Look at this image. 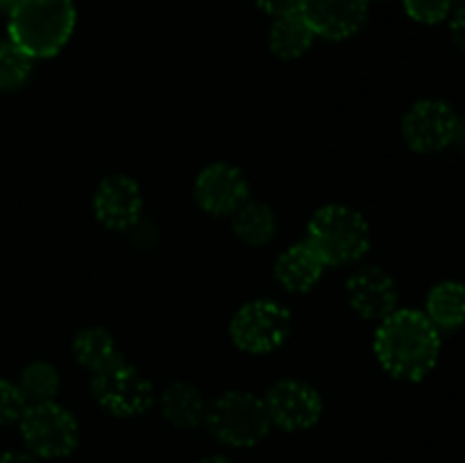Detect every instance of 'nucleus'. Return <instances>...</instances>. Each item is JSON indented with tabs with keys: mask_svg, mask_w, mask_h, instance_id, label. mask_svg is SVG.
Wrapping results in <instances>:
<instances>
[{
	"mask_svg": "<svg viewBox=\"0 0 465 463\" xmlns=\"http://www.w3.org/2000/svg\"><path fill=\"white\" fill-rule=\"evenodd\" d=\"M375 352L386 372L398 379L420 381L439 361L440 334L422 311L400 309L381 320Z\"/></svg>",
	"mask_w": 465,
	"mask_h": 463,
	"instance_id": "1",
	"label": "nucleus"
},
{
	"mask_svg": "<svg viewBox=\"0 0 465 463\" xmlns=\"http://www.w3.org/2000/svg\"><path fill=\"white\" fill-rule=\"evenodd\" d=\"M73 0H21L9 9V41L32 59L53 57L75 30Z\"/></svg>",
	"mask_w": 465,
	"mask_h": 463,
	"instance_id": "2",
	"label": "nucleus"
},
{
	"mask_svg": "<svg viewBox=\"0 0 465 463\" xmlns=\"http://www.w3.org/2000/svg\"><path fill=\"white\" fill-rule=\"evenodd\" d=\"M307 243L316 250L325 266L357 261L371 245L368 222L357 209L345 204H327L309 221Z\"/></svg>",
	"mask_w": 465,
	"mask_h": 463,
	"instance_id": "3",
	"label": "nucleus"
},
{
	"mask_svg": "<svg viewBox=\"0 0 465 463\" xmlns=\"http://www.w3.org/2000/svg\"><path fill=\"white\" fill-rule=\"evenodd\" d=\"M207 425L213 438L230 448H252L266 438L271 416L263 399L252 393H225L207 409Z\"/></svg>",
	"mask_w": 465,
	"mask_h": 463,
	"instance_id": "4",
	"label": "nucleus"
},
{
	"mask_svg": "<svg viewBox=\"0 0 465 463\" xmlns=\"http://www.w3.org/2000/svg\"><path fill=\"white\" fill-rule=\"evenodd\" d=\"M21 436L32 457L62 458L80 443V427L71 411L54 402L32 404L21 416Z\"/></svg>",
	"mask_w": 465,
	"mask_h": 463,
	"instance_id": "5",
	"label": "nucleus"
},
{
	"mask_svg": "<svg viewBox=\"0 0 465 463\" xmlns=\"http://www.w3.org/2000/svg\"><path fill=\"white\" fill-rule=\"evenodd\" d=\"M91 393L104 411L130 418L145 413L154 402L153 384L121 357L94 372Z\"/></svg>",
	"mask_w": 465,
	"mask_h": 463,
	"instance_id": "6",
	"label": "nucleus"
},
{
	"mask_svg": "<svg viewBox=\"0 0 465 463\" xmlns=\"http://www.w3.org/2000/svg\"><path fill=\"white\" fill-rule=\"evenodd\" d=\"M291 330V313L277 302L257 300L236 311L232 320V340L241 350L252 354H266L280 348Z\"/></svg>",
	"mask_w": 465,
	"mask_h": 463,
	"instance_id": "7",
	"label": "nucleus"
},
{
	"mask_svg": "<svg viewBox=\"0 0 465 463\" xmlns=\"http://www.w3.org/2000/svg\"><path fill=\"white\" fill-rule=\"evenodd\" d=\"M459 116L445 100H420L402 118V136L416 153H439L454 141Z\"/></svg>",
	"mask_w": 465,
	"mask_h": 463,
	"instance_id": "8",
	"label": "nucleus"
},
{
	"mask_svg": "<svg viewBox=\"0 0 465 463\" xmlns=\"http://www.w3.org/2000/svg\"><path fill=\"white\" fill-rule=\"evenodd\" d=\"M266 409L272 425L286 431H302L321 420V395L302 381H277L266 395Z\"/></svg>",
	"mask_w": 465,
	"mask_h": 463,
	"instance_id": "9",
	"label": "nucleus"
},
{
	"mask_svg": "<svg viewBox=\"0 0 465 463\" xmlns=\"http://www.w3.org/2000/svg\"><path fill=\"white\" fill-rule=\"evenodd\" d=\"M195 200L213 216H230L248 202V182L230 163H212L195 180Z\"/></svg>",
	"mask_w": 465,
	"mask_h": 463,
	"instance_id": "10",
	"label": "nucleus"
},
{
	"mask_svg": "<svg viewBox=\"0 0 465 463\" xmlns=\"http://www.w3.org/2000/svg\"><path fill=\"white\" fill-rule=\"evenodd\" d=\"M300 14L313 34L341 41L361 30L368 16V0H302Z\"/></svg>",
	"mask_w": 465,
	"mask_h": 463,
	"instance_id": "11",
	"label": "nucleus"
},
{
	"mask_svg": "<svg viewBox=\"0 0 465 463\" xmlns=\"http://www.w3.org/2000/svg\"><path fill=\"white\" fill-rule=\"evenodd\" d=\"M348 300L354 311L368 320H384L395 311L398 286L393 277L377 266L357 271L348 281Z\"/></svg>",
	"mask_w": 465,
	"mask_h": 463,
	"instance_id": "12",
	"label": "nucleus"
},
{
	"mask_svg": "<svg viewBox=\"0 0 465 463\" xmlns=\"http://www.w3.org/2000/svg\"><path fill=\"white\" fill-rule=\"evenodd\" d=\"M143 209L141 191L130 177L114 175L100 182L94 195V212L109 230H127L134 225Z\"/></svg>",
	"mask_w": 465,
	"mask_h": 463,
	"instance_id": "13",
	"label": "nucleus"
},
{
	"mask_svg": "<svg viewBox=\"0 0 465 463\" xmlns=\"http://www.w3.org/2000/svg\"><path fill=\"white\" fill-rule=\"evenodd\" d=\"M322 271H325V263L307 241L291 245L275 263L277 281L293 293H304L312 286H316Z\"/></svg>",
	"mask_w": 465,
	"mask_h": 463,
	"instance_id": "14",
	"label": "nucleus"
},
{
	"mask_svg": "<svg viewBox=\"0 0 465 463\" xmlns=\"http://www.w3.org/2000/svg\"><path fill=\"white\" fill-rule=\"evenodd\" d=\"M162 413L177 429H193L207 418V402L191 384H173L162 395Z\"/></svg>",
	"mask_w": 465,
	"mask_h": 463,
	"instance_id": "15",
	"label": "nucleus"
},
{
	"mask_svg": "<svg viewBox=\"0 0 465 463\" xmlns=\"http://www.w3.org/2000/svg\"><path fill=\"white\" fill-rule=\"evenodd\" d=\"M427 318L436 330H457L465 322V284L440 281L427 295Z\"/></svg>",
	"mask_w": 465,
	"mask_h": 463,
	"instance_id": "16",
	"label": "nucleus"
},
{
	"mask_svg": "<svg viewBox=\"0 0 465 463\" xmlns=\"http://www.w3.org/2000/svg\"><path fill=\"white\" fill-rule=\"evenodd\" d=\"M313 30L300 12L286 14V16L275 18L268 34L271 50L282 59H295L307 53L313 44Z\"/></svg>",
	"mask_w": 465,
	"mask_h": 463,
	"instance_id": "17",
	"label": "nucleus"
},
{
	"mask_svg": "<svg viewBox=\"0 0 465 463\" xmlns=\"http://www.w3.org/2000/svg\"><path fill=\"white\" fill-rule=\"evenodd\" d=\"M73 354H75V359L82 366L89 368V370L94 372L109 366V363L116 361V359L121 357L112 334L104 331L103 327L82 330L80 334L75 336V340H73Z\"/></svg>",
	"mask_w": 465,
	"mask_h": 463,
	"instance_id": "18",
	"label": "nucleus"
},
{
	"mask_svg": "<svg viewBox=\"0 0 465 463\" xmlns=\"http://www.w3.org/2000/svg\"><path fill=\"white\" fill-rule=\"evenodd\" d=\"M234 232L250 245H263L275 236L277 218L262 202H243L234 212Z\"/></svg>",
	"mask_w": 465,
	"mask_h": 463,
	"instance_id": "19",
	"label": "nucleus"
},
{
	"mask_svg": "<svg viewBox=\"0 0 465 463\" xmlns=\"http://www.w3.org/2000/svg\"><path fill=\"white\" fill-rule=\"evenodd\" d=\"M16 386L27 407L53 402V398L59 390V375L50 363L35 361L21 372V379H18Z\"/></svg>",
	"mask_w": 465,
	"mask_h": 463,
	"instance_id": "20",
	"label": "nucleus"
},
{
	"mask_svg": "<svg viewBox=\"0 0 465 463\" xmlns=\"http://www.w3.org/2000/svg\"><path fill=\"white\" fill-rule=\"evenodd\" d=\"M32 73V57L12 41L0 44V91H12L25 84Z\"/></svg>",
	"mask_w": 465,
	"mask_h": 463,
	"instance_id": "21",
	"label": "nucleus"
},
{
	"mask_svg": "<svg viewBox=\"0 0 465 463\" xmlns=\"http://www.w3.org/2000/svg\"><path fill=\"white\" fill-rule=\"evenodd\" d=\"M452 0H404V9L413 21L422 25H436L443 23L452 12Z\"/></svg>",
	"mask_w": 465,
	"mask_h": 463,
	"instance_id": "22",
	"label": "nucleus"
},
{
	"mask_svg": "<svg viewBox=\"0 0 465 463\" xmlns=\"http://www.w3.org/2000/svg\"><path fill=\"white\" fill-rule=\"evenodd\" d=\"M25 409L27 404L25 399H23L18 386L12 384V381L0 379V427L21 420Z\"/></svg>",
	"mask_w": 465,
	"mask_h": 463,
	"instance_id": "23",
	"label": "nucleus"
},
{
	"mask_svg": "<svg viewBox=\"0 0 465 463\" xmlns=\"http://www.w3.org/2000/svg\"><path fill=\"white\" fill-rule=\"evenodd\" d=\"M259 9L266 12L268 16H286V14H295L302 7V0H257Z\"/></svg>",
	"mask_w": 465,
	"mask_h": 463,
	"instance_id": "24",
	"label": "nucleus"
},
{
	"mask_svg": "<svg viewBox=\"0 0 465 463\" xmlns=\"http://www.w3.org/2000/svg\"><path fill=\"white\" fill-rule=\"evenodd\" d=\"M450 32H452V39L459 48L465 50V3L457 7V12L452 14V21H450Z\"/></svg>",
	"mask_w": 465,
	"mask_h": 463,
	"instance_id": "25",
	"label": "nucleus"
},
{
	"mask_svg": "<svg viewBox=\"0 0 465 463\" xmlns=\"http://www.w3.org/2000/svg\"><path fill=\"white\" fill-rule=\"evenodd\" d=\"M0 463H36V458L25 452H0Z\"/></svg>",
	"mask_w": 465,
	"mask_h": 463,
	"instance_id": "26",
	"label": "nucleus"
},
{
	"mask_svg": "<svg viewBox=\"0 0 465 463\" xmlns=\"http://www.w3.org/2000/svg\"><path fill=\"white\" fill-rule=\"evenodd\" d=\"M454 145L465 154V118H459L457 123V132H454Z\"/></svg>",
	"mask_w": 465,
	"mask_h": 463,
	"instance_id": "27",
	"label": "nucleus"
},
{
	"mask_svg": "<svg viewBox=\"0 0 465 463\" xmlns=\"http://www.w3.org/2000/svg\"><path fill=\"white\" fill-rule=\"evenodd\" d=\"M200 463H234V461L227 457H207V458H203Z\"/></svg>",
	"mask_w": 465,
	"mask_h": 463,
	"instance_id": "28",
	"label": "nucleus"
},
{
	"mask_svg": "<svg viewBox=\"0 0 465 463\" xmlns=\"http://www.w3.org/2000/svg\"><path fill=\"white\" fill-rule=\"evenodd\" d=\"M21 3V0H0V7L3 9H12L14 5H18Z\"/></svg>",
	"mask_w": 465,
	"mask_h": 463,
	"instance_id": "29",
	"label": "nucleus"
},
{
	"mask_svg": "<svg viewBox=\"0 0 465 463\" xmlns=\"http://www.w3.org/2000/svg\"><path fill=\"white\" fill-rule=\"evenodd\" d=\"M452 3H459V5H461V3H465V0H452Z\"/></svg>",
	"mask_w": 465,
	"mask_h": 463,
	"instance_id": "30",
	"label": "nucleus"
}]
</instances>
